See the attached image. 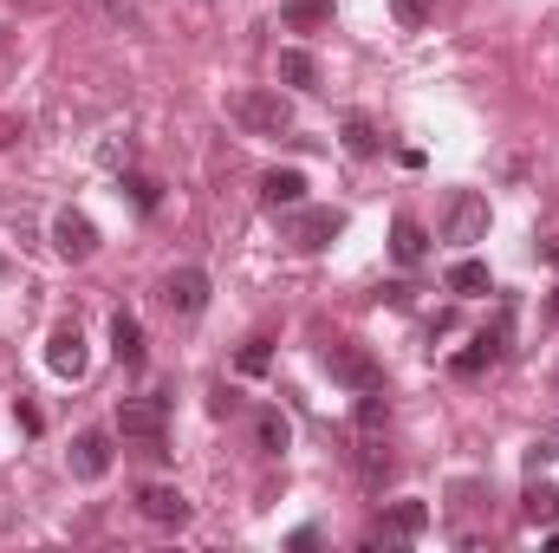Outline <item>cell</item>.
Masks as SVG:
<instances>
[{"mask_svg": "<svg viewBox=\"0 0 559 553\" xmlns=\"http://www.w3.org/2000/svg\"><path fill=\"white\" fill-rule=\"evenodd\" d=\"M118 436L138 443L143 456H169V398H124L118 404Z\"/></svg>", "mask_w": 559, "mask_h": 553, "instance_id": "cell-1", "label": "cell"}, {"mask_svg": "<svg viewBox=\"0 0 559 553\" xmlns=\"http://www.w3.org/2000/svg\"><path fill=\"white\" fill-rule=\"evenodd\" d=\"M488 222H495L488 196H481V189H455V196H449V209H442V242L475 248V242H488Z\"/></svg>", "mask_w": 559, "mask_h": 553, "instance_id": "cell-2", "label": "cell"}, {"mask_svg": "<svg viewBox=\"0 0 559 553\" xmlns=\"http://www.w3.org/2000/svg\"><path fill=\"white\" fill-rule=\"evenodd\" d=\"M235 125L254 131V138H293V105L280 92H235Z\"/></svg>", "mask_w": 559, "mask_h": 553, "instance_id": "cell-3", "label": "cell"}, {"mask_svg": "<svg viewBox=\"0 0 559 553\" xmlns=\"http://www.w3.org/2000/svg\"><path fill=\"white\" fill-rule=\"evenodd\" d=\"M325 372H332L345 391H384V365H378L365 345H352V339H332V345H325Z\"/></svg>", "mask_w": 559, "mask_h": 553, "instance_id": "cell-4", "label": "cell"}, {"mask_svg": "<svg viewBox=\"0 0 559 553\" xmlns=\"http://www.w3.org/2000/svg\"><path fill=\"white\" fill-rule=\"evenodd\" d=\"M338 235H345V209H293V222H286V242L306 248V255L332 248Z\"/></svg>", "mask_w": 559, "mask_h": 553, "instance_id": "cell-5", "label": "cell"}, {"mask_svg": "<svg viewBox=\"0 0 559 553\" xmlns=\"http://www.w3.org/2000/svg\"><path fill=\"white\" fill-rule=\"evenodd\" d=\"M156 299H163L176 319H195V313L209 306V274H202V268H169L163 286H156Z\"/></svg>", "mask_w": 559, "mask_h": 553, "instance_id": "cell-6", "label": "cell"}, {"mask_svg": "<svg viewBox=\"0 0 559 553\" xmlns=\"http://www.w3.org/2000/svg\"><path fill=\"white\" fill-rule=\"evenodd\" d=\"M423 528H429V508L423 502H391L384 508V528L365 541V548L378 553V548H411V541H423Z\"/></svg>", "mask_w": 559, "mask_h": 553, "instance_id": "cell-7", "label": "cell"}, {"mask_svg": "<svg viewBox=\"0 0 559 553\" xmlns=\"http://www.w3.org/2000/svg\"><path fill=\"white\" fill-rule=\"evenodd\" d=\"M138 515L150 521V528H182V521H189V495L169 489V482H143L138 489Z\"/></svg>", "mask_w": 559, "mask_h": 553, "instance_id": "cell-8", "label": "cell"}, {"mask_svg": "<svg viewBox=\"0 0 559 553\" xmlns=\"http://www.w3.org/2000/svg\"><path fill=\"white\" fill-rule=\"evenodd\" d=\"M52 248H59L66 261H92V255H98V228H92V215L59 209V215H52Z\"/></svg>", "mask_w": 559, "mask_h": 553, "instance_id": "cell-9", "label": "cell"}, {"mask_svg": "<svg viewBox=\"0 0 559 553\" xmlns=\"http://www.w3.org/2000/svg\"><path fill=\"white\" fill-rule=\"evenodd\" d=\"M72 475L79 482H105L111 475V430H85V436H72Z\"/></svg>", "mask_w": 559, "mask_h": 553, "instance_id": "cell-10", "label": "cell"}, {"mask_svg": "<svg viewBox=\"0 0 559 553\" xmlns=\"http://www.w3.org/2000/svg\"><path fill=\"white\" fill-rule=\"evenodd\" d=\"M46 365H52L59 378H85V332H79V319L52 326V339H46Z\"/></svg>", "mask_w": 559, "mask_h": 553, "instance_id": "cell-11", "label": "cell"}, {"mask_svg": "<svg viewBox=\"0 0 559 553\" xmlns=\"http://www.w3.org/2000/svg\"><path fill=\"white\" fill-rule=\"evenodd\" d=\"M261 202H267V209H299V202H306V176H299V169H267V176H261Z\"/></svg>", "mask_w": 559, "mask_h": 553, "instance_id": "cell-12", "label": "cell"}, {"mask_svg": "<svg viewBox=\"0 0 559 553\" xmlns=\"http://www.w3.org/2000/svg\"><path fill=\"white\" fill-rule=\"evenodd\" d=\"M391 255H397L404 268H417L423 255H429V235H423L417 215H397V222H391Z\"/></svg>", "mask_w": 559, "mask_h": 553, "instance_id": "cell-13", "label": "cell"}, {"mask_svg": "<svg viewBox=\"0 0 559 553\" xmlns=\"http://www.w3.org/2000/svg\"><path fill=\"white\" fill-rule=\"evenodd\" d=\"M111 352H118V365H143V326H138V313H118V319H111Z\"/></svg>", "mask_w": 559, "mask_h": 553, "instance_id": "cell-14", "label": "cell"}, {"mask_svg": "<svg viewBox=\"0 0 559 553\" xmlns=\"http://www.w3.org/2000/svg\"><path fill=\"white\" fill-rule=\"evenodd\" d=\"M521 508H527V521H534V528H554V521H559V489H554V482H527Z\"/></svg>", "mask_w": 559, "mask_h": 553, "instance_id": "cell-15", "label": "cell"}, {"mask_svg": "<svg viewBox=\"0 0 559 553\" xmlns=\"http://www.w3.org/2000/svg\"><path fill=\"white\" fill-rule=\"evenodd\" d=\"M449 293H455V299H481V293H495V280H488L481 261H455V268H449Z\"/></svg>", "mask_w": 559, "mask_h": 553, "instance_id": "cell-16", "label": "cell"}, {"mask_svg": "<svg viewBox=\"0 0 559 553\" xmlns=\"http://www.w3.org/2000/svg\"><path fill=\"white\" fill-rule=\"evenodd\" d=\"M280 79H286V85H299V92H312V85H319V59H312V52H299V46H286V52H280Z\"/></svg>", "mask_w": 559, "mask_h": 553, "instance_id": "cell-17", "label": "cell"}, {"mask_svg": "<svg viewBox=\"0 0 559 553\" xmlns=\"http://www.w3.org/2000/svg\"><path fill=\"white\" fill-rule=\"evenodd\" d=\"M345 150H352V156H378V150H384L378 125H371L365 111H352V118H345Z\"/></svg>", "mask_w": 559, "mask_h": 553, "instance_id": "cell-18", "label": "cell"}, {"mask_svg": "<svg viewBox=\"0 0 559 553\" xmlns=\"http://www.w3.org/2000/svg\"><path fill=\"white\" fill-rule=\"evenodd\" d=\"M254 436H261V449H267V456H280V449L293 443V423H286L280 411H261V416H254Z\"/></svg>", "mask_w": 559, "mask_h": 553, "instance_id": "cell-19", "label": "cell"}, {"mask_svg": "<svg viewBox=\"0 0 559 553\" xmlns=\"http://www.w3.org/2000/svg\"><path fill=\"white\" fill-rule=\"evenodd\" d=\"M488 365H495V352H488V345H481V339H475V345H468V352H455V358H449V372H455V378H481V372H488Z\"/></svg>", "mask_w": 559, "mask_h": 553, "instance_id": "cell-20", "label": "cell"}, {"mask_svg": "<svg viewBox=\"0 0 559 553\" xmlns=\"http://www.w3.org/2000/svg\"><path fill=\"white\" fill-rule=\"evenodd\" d=\"M332 0H286V26H325Z\"/></svg>", "mask_w": 559, "mask_h": 553, "instance_id": "cell-21", "label": "cell"}, {"mask_svg": "<svg viewBox=\"0 0 559 553\" xmlns=\"http://www.w3.org/2000/svg\"><path fill=\"white\" fill-rule=\"evenodd\" d=\"M429 7H436V0H391V13H397V26H411V33H417L423 20H429Z\"/></svg>", "mask_w": 559, "mask_h": 553, "instance_id": "cell-22", "label": "cell"}, {"mask_svg": "<svg viewBox=\"0 0 559 553\" xmlns=\"http://www.w3.org/2000/svg\"><path fill=\"white\" fill-rule=\"evenodd\" d=\"M267 358H274L267 339H248V345H241V372H267Z\"/></svg>", "mask_w": 559, "mask_h": 553, "instance_id": "cell-23", "label": "cell"}, {"mask_svg": "<svg viewBox=\"0 0 559 553\" xmlns=\"http://www.w3.org/2000/svg\"><path fill=\"white\" fill-rule=\"evenodd\" d=\"M13 423H20V430H26V436H39V430H46V416L33 411V404H26V398H20V404H13Z\"/></svg>", "mask_w": 559, "mask_h": 553, "instance_id": "cell-24", "label": "cell"}, {"mask_svg": "<svg viewBox=\"0 0 559 553\" xmlns=\"http://www.w3.org/2000/svg\"><path fill=\"white\" fill-rule=\"evenodd\" d=\"M124 189H131V196H138V209H143V215H150V209H156V183H150V176H131V183H124Z\"/></svg>", "mask_w": 559, "mask_h": 553, "instance_id": "cell-25", "label": "cell"}, {"mask_svg": "<svg viewBox=\"0 0 559 553\" xmlns=\"http://www.w3.org/2000/svg\"><path fill=\"white\" fill-rule=\"evenodd\" d=\"M547 319H554V326H559V286H554V299H547Z\"/></svg>", "mask_w": 559, "mask_h": 553, "instance_id": "cell-26", "label": "cell"}, {"mask_svg": "<svg viewBox=\"0 0 559 553\" xmlns=\"http://www.w3.org/2000/svg\"><path fill=\"white\" fill-rule=\"evenodd\" d=\"M540 255H547V261H554V268H559V242H547V248H540Z\"/></svg>", "mask_w": 559, "mask_h": 553, "instance_id": "cell-27", "label": "cell"}]
</instances>
